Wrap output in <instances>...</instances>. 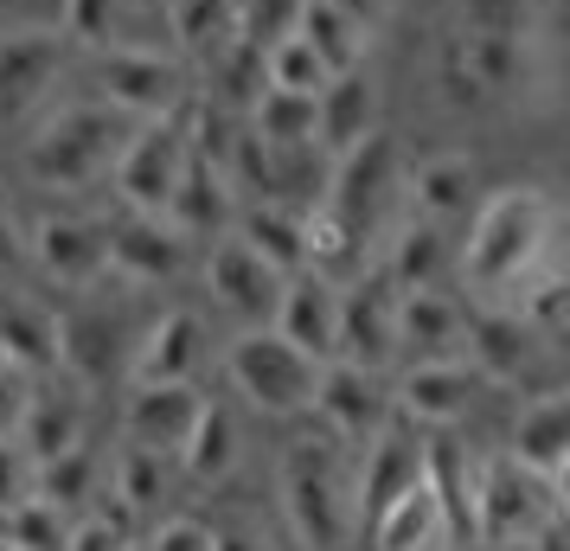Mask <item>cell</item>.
I'll return each mask as SVG.
<instances>
[{"label": "cell", "instance_id": "obj_1", "mask_svg": "<svg viewBox=\"0 0 570 551\" xmlns=\"http://www.w3.org/2000/svg\"><path fill=\"white\" fill-rule=\"evenodd\" d=\"M564 269L558 257V199L544 186H500L468 211V237H455V283L474 308H513L539 276Z\"/></svg>", "mask_w": 570, "mask_h": 551}, {"label": "cell", "instance_id": "obj_2", "mask_svg": "<svg viewBox=\"0 0 570 551\" xmlns=\"http://www.w3.org/2000/svg\"><path fill=\"white\" fill-rule=\"evenodd\" d=\"M430 78L449 116H539L558 104V32L493 39V32L442 27Z\"/></svg>", "mask_w": 570, "mask_h": 551}, {"label": "cell", "instance_id": "obj_3", "mask_svg": "<svg viewBox=\"0 0 570 551\" xmlns=\"http://www.w3.org/2000/svg\"><path fill=\"white\" fill-rule=\"evenodd\" d=\"M129 116L122 109L97 104V97H78V104H52L39 122L20 129V174H27L39 193H90V186L109 180V167L129 141Z\"/></svg>", "mask_w": 570, "mask_h": 551}, {"label": "cell", "instance_id": "obj_4", "mask_svg": "<svg viewBox=\"0 0 570 551\" xmlns=\"http://www.w3.org/2000/svg\"><path fill=\"white\" fill-rule=\"evenodd\" d=\"M276 494H283V520H288V532H295L302 551H346L365 532L360 494H353V455L327 430L295 436L283 449Z\"/></svg>", "mask_w": 570, "mask_h": 551}, {"label": "cell", "instance_id": "obj_5", "mask_svg": "<svg viewBox=\"0 0 570 551\" xmlns=\"http://www.w3.org/2000/svg\"><path fill=\"white\" fill-rule=\"evenodd\" d=\"M321 206L360 237L365 257H379L385 232L397 225V211H404V148H397L385 129H372L365 141H353L346 155L327 160V174H321Z\"/></svg>", "mask_w": 570, "mask_h": 551}, {"label": "cell", "instance_id": "obj_6", "mask_svg": "<svg viewBox=\"0 0 570 551\" xmlns=\"http://www.w3.org/2000/svg\"><path fill=\"white\" fill-rule=\"evenodd\" d=\"M558 506H564V481L532 474L525 462H513L500 449L474 469V545L525 551L544 525H558Z\"/></svg>", "mask_w": 570, "mask_h": 551}, {"label": "cell", "instance_id": "obj_7", "mask_svg": "<svg viewBox=\"0 0 570 551\" xmlns=\"http://www.w3.org/2000/svg\"><path fill=\"white\" fill-rule=\"evenodd\" d=\"M327 360H308L302 346H288L276 327H244L225 346V378L257 417H308L314 378Z\"/></svg>", "mask_w": 570, "mask_h": 551}, {"label": "cell", "instance_id": "obj_8", "mask_svg": "<svg viewBox=\"0 0 570 551\" xmlns=\"http://www.w3.org/2000/svg\"><path fill=\"white\" fill-rule=\"evenodd\" d=\"M193 122H199V97L174 116H148L135 122L122 155L109 167V193L122 211H167L174 186H180L186 160H193Z\"/></svg>", "mask_w": 570, "mask_h": 551}, {"label": "cell", "instance_id": "obj_9", "mask_svg": "<svg viewBox=\"0 0 570 551\" xmlns=\"http://www.w3.org/2000/svg\"><path fill=\"white\" fill-rule=\"evenodd\" d=\"M90 78H97V104L122 109L129 122H148V116H174L199 97V83L186 71L180 52H160L148 39L135 46H104L90 52Z\"/></svg>", "mask_w": 570, "mask_h": 551}, {"label": "cell", "instance_id": "obj_10", "mask_svg": "<svg viewBox=\"0 0 570 551\" xmlns=\"http://www.w3.org/2000/svg\"><path fill=\"white\" fill-rule=\"evenodd\" d=\"M78 46L65 27H7L0 32V129H27L58 104V83L71 78Z\"/></svg>", "mask_w": 570, "mask_h": 551}, {"label": "cell", "instance_id": "obj_11", "mask_svg": "<svg viewBox=\"0 0 570 551\" xmlns=\"http://www.w3.org/2000/svg\"><path fill=\"white\" fill-rule=\"evenodd\" d=\"M27 263L71 295L104 289L109 276V225L83 218V211H39L27 225Z\"/></svg>", "mask_w": 570, "mask_h": 551}, {"label": "cell", "instance_id": "obj_12", "mask_svg": "<svg viewBox=\"0 0 570 551\" xmlns=\"http://www.w3.org/2000/svg\"><path fill=\"white\" fill-rule=\"evenodd\" d=\"M334 360L385 372L397 360V283L385 276V263L372 257L353 276H340V346Z\"/></svg>", "mask_w": 570, "mask_h": 551}, {"label": "cell", "instance_id": "obj_13", "mask_svg": "<svg viewBox=\"0 0 570 551\" xmlns=\"http://www.w3.org/2000/svg\"><path fill=\"white\" fill-rule=\"evenodd\" d=\"M199 276H206L212 302L237 315L244 327H269L276 315V295H283V269L269 257H257L237 232H218L206 237V257H199Z\"/></svg>", "mask_w": 570, "mask_h": 551}, {"label": "cell", "instance_id": "obj_14", "mask_svg": "<svg viewBox=\"0 0 570 551\" xmlns=\"http://www.w3.org/2000/svg\"><path fill=\"white\" fill-rule=\"evenodd\" d=\"M308 411L321 417V430L340 436L346 449L365 443L372 430H385V423L397 417V404H391V378L379 366H353V360H327V366H321Z\"/></svg>", "mask_w": 570, "mask_h": 551}, {"label": "cell", "instance_id": "obj_15", "mask_svg": "<svg viewBox=\"0 0 570 551\" xmlns=\"http://www.w3.org/2000/svg\"><path fill=\"white\" fill-rule=\"evenodd\" d=\"M206 353H212L206 321L193 315V308H160V315L129 341L122 378H129V385H199Z\"/></svg>", "mask_w": 570, "mask_h": 551}, {"label": "cell", "instance_id": "obj_16", "mask_svg": "<svg viewBox=\"0 0 570 551\" xmlns=\"http://www.w3.org/2000/svg\"><path fill=\"white\" fill-rule=\"evenodd\" d=\"M372 129H385V83H379V71L372 65L327 71V83L314 90V148H321V160L346 155Z\"/></svg>", "mask_w": 570, "mask_h": 551}, {"label": "cell", "instance_id": "obj_17", "mask_svg": "<svg viewBox=\"0 0 570 551\" xmlns=\"http://www.w3.org/2000/svg\"><path fill=\"white\" fill-rule=\"evenodd\" d=\"M481 392H488V378L474 372L468 353H455V360H411V372L391 385V404L416 430H449L468 417V404Z\"/></svg>", "mask_w": 570, "mask_h": 551}, {"label": "cell", "instance_id": "obj_18", "mask_svg": "<svg viewBox=\"0 0 570 551\" xmlns=\"http://www.w3.org/2000/svg\"><path fill=\"white\" fill-rule=\"evenodd\" d=\"M193 263V237H180L160 211H122L109 225V276L116 283H135V289H155V283H174Z\"/></svg>", "mask_w": 570, "mask_h": 551}, {"label": "cell", "instance_id": "obj_19", "mask_svg": "<svg viewBox=\"0 0 570 551\" xmlns=\"http://www.w3.org/2000/svg\"><path fill=\"white\" fill-rule=\"evenodd\" d=\"M269 327H276L288 346H302L308 360H334V346H340V283L327 276V269H295V276H283V295H276Z\"/></svg>", "mask_w": 570, "mask_h": 551}, {"label": "cell", "instance_id": "obj_20", "mask_svg": "<svg viewBox=\"0 0 570 551\" xmlns=\"http://www.w3.org/2000/svg\"><path fill=\"white\" fill-rule=\"evenodd\" d=\"M379 263H385V276L397 289H449V276H455V225L397 211V225L379 244Z\"/></svg>", "mask_w": 570, "mask_h": 551}, {"label": "cell", "instance_id": "obj_21", "mask_svg": "<svg viewBox=\"0 0 570 551\" xmlns=\"http://www.w3.org/2000/svg\"><path fill=\"white\" fill-rule=\"evenodd\" d=\"M411 481H423V436L404 417H391L385 430H372L353 462V494H360V525L385 506L391 494H404Z\"/></svg>", "mask_w": 570, "mask_h": 551}, {"label": "cell", "instance_id": "obj_22", "mask_svg": "<svg viewBox=\"0 0 570 551\" xmlns=\"http://www.w3.org/2000/svg\"><path fill=\"white\" fill-rule=\"evenodd\" d=\"M206 411V392L199 385H129V404H122V443L148 449V455H180L186 430Z\"/></svg>", "mask_w": 570, "mask_h": 551}, {"label": "cell", "instance_id": "obj_23", "mask_svg": "<svg viewBox=\"0 0 570 551\" xmlns=\"http://www.w3.org/2000/svg\"><path fill=\"white\" fill-rule=\"evenodd\" d=\"M481 206V160L462 148L423 155L416 167H404V211L436 218V225H462L468 211Z\"/></svg>", "mask_w": 570, "mask_h": 551}, {"label": "cell", "instance_id": "obj_24", "mask_svg": "<svg viewBox=\"0 0 570 551\" xmlns=\"http://www.w3.org/2000/svg\"><path fill=\"white\" fill-rule=\"evenodd\" d=\"M544 334L513 308H468V341L462 353L474 360L481 378H525L544 360Z\"/></svg>", "mask_w": 570, "mask_h": 551}, {"label": "cell", "instance_id": "obj_25", "mask_svg": "<svg viewBox=\"0 0 570 551\" xmlns=\"http://www.w3.org/2000/svg\"><path fill=\"white\" fill-rule=\"evenodd\" d=\"M468 341V302L455 289H397V353L455 360Z\"/></svg>", "mask_w": 570, "mask_h": 551}, {"label": "cell", "instance_id": "obj_26", "mask_svg": "<svg viewBox=\"0 0 570 551\" xmlns=\"http://www.w3.org/2000/svg\"><path fill=\"white\" fill-rule=\"evenodd\" d=\"M372 551H449L455 545V532H449V513H442V500L430 481H411L404 494H391L372 520Z\"/></svg>", "mask_w": 570, "mask_h": 551}, {"label": "cell", "instance_id": "obj_27", "mask_svg": "<svg viewBox=\"0 0 570 551\" xmlns=\"http://www.w3.org/2000/svg\"><path fill=\"white\" fill-rule=\"evenodd\" d=\"M507 455L525 462L532 474L564 481V469H570V392H539L532 404H519L513 430H507Z\"/></svg>", "mask_w": 570, "mask_h": 551}, {"label": "cell", "instance_id": "obj_28", "mask_svg": "<svg viewBox=\"0 0 570 551\" xmlns=\"http://www.w3.org/2000/svg\"><path fill=\"white\" fill-rule=\"evenodd\" d=\"M58 372L71 385H104L109 372H122L109 308H71V315H58Z\"/></svg>", "mask_w": 570, "mask_h": 551}, {"label": "cell", "instance_id": "obj_29", "mask_svg": "<svg viewBox=\"0 0 570 551\" xmlns=\"http://www.w3.org/2000/svg\"><path fill=\"white\" fill-rule=\"evenodd\" d=\"M186 469V481H199V488H218V481H232V469L244 462V423H237L232 404H218V397H206V411H199V423L186 430L180 455H174Z\"/></svg>", "mask_w": 570, "mask_h": 551}, {"label": "cell", "instance_id": "obj_30", "mask_svg": "<svg viewBox=\"0 0 570 551\" xmlns=\"http://www.w3.org/2000/svg\"><path fill=\"white\" fill-rule=\"evenodd\" d=\"M0 360L27 372V378H46L58 372V315L32 295H0Z\"/></svg>", "mask_w": 570, "mask_h": 551}, {"label": "cell", "instance_id": "obj_31", "mask_svg": "<svg viewBox=\"0 0 570 551\" xmlns=\"http://www.w3.org/2000/svg\"><path fill=\"white\" fill-rule=\"evenodd\" d=\"M295 32L314 46V58H321L327 71L372 65V46H379V27L353 20L346 7H334V0H302V7H295Z\"/></svg>", "mask_w": 570, "mask_h": 551}, {"label": "cell", "instance_id": "obj_32", "mask_svg": "<svg viewBox=\"0 0 570 551\" xmlns=\"http://www.w3.org/2000/svg\"><path fill=\"white\" fill-rule=\"evenodd\" d=\"M13 436L32 449V462H52L58 449L83 443V397L78 392H52V385H32L27 411L13 423Z\"/></svg>", "mask_w": 570, "mask_h": 551}, {"label": "cell", "instance_id": "obj_33", "mask_svg": "<svg viewBox=\"0 0 570 551\" xmlns=\"http://www.w3.org/2000/svg\"><path fill=\"white\" fill-rule=\"evenodd\" d=\"M442 27L525 39V32H551V0H449V20Z\"/></svg>", "mask_w": 570, "mask_h": 551}, {"label": "cell", "instance_id": "obj_34", "mask_svg": "<svg viewBox=\"0 0 570 551\" xmlns=\"http://www.w3.org/2000/svg\"><path fill=\"white\" fill-rule=\"evenodd\" d=\"M135 13H148V0H65V39L71 46H135Z\"/></svg>", "mask_w": 570, "mask_h": 551}, {"label": "cell", "instance_id": "obj_35", "mask_svg": "<svg viewBox=\"0 0 570 551\" xmlns=\"http://www.w3.org/2000/svg\"><path fill=\"white\" fill-rule=\"evenodd\" d=\"M97 488H104V462H97V449L90 443H71V449H58L52 462H39V500L58 506V513L90 506Z\"/></svg>", "mask_w": 570, "mask_h": 551}, {"label": "cell", "instance_id": "obj_36", "mask_svg": "<svg viewBox=\"0 0 570 551\" xmlns=\"http://www.w3.org/2000/svg\"><path fill=\"white\" fill-rule=\"evenodd\" d=\"M257 83H269V90H295V97H314L321 83H327V65L314 58V46L302 39V32L288 27L283 39H269L257 52Z\"/></svg>", "mask_w": 570, "mask_h": 551}, {"label": "cell", "instance_id": "obj_37", "mask_svg": "<svg viewBox=\"0 0 570 551\" xmlns=\"http://www.w3.org/2000/svg\"><path fill=\"white\" fill-rule=\"evenodd\" d=\"M0 532L13 539L20 551H65V532H71V513H58L46 500H27V506H13Z\"/></svg>", "mask_w": 570, "mask_h": 551}, {"label": "cell", "instance_id": "obj_38", "mask_svg": "<svg viewBox=\"0 0 570 551\" xmlns=\"http://www.w3.org/2000/svg\"><path fill=\"white\" fill-rule=\"evenodd\" d=\"M27 500H39V462L20 436H0V520Z\"/></svg>", "mask_w": 570, "mask_h": 551}, {"label": "cell", "instance_id": "obj_39", "mask_svg": "<svg viewBox=\"0 0 570 551\" xmlns=\"http://www.w3.org/2000/svg\"><path fill=\"white\" fill-rule=\"evenodd\" d=\"M141 539L135 532H122V525H109L104 513H83V520H71V532H65V551H135Z\"/></svg>", "mask_w": 570, "mask_h": 551}, {"label": "cell", "instance_id": "obj_40", "mask_svg": "<svg viewBox=\"0 0 570 551\" xmlns=\"http://www.w3.org/2000/svg\"><path fill=\"white\" fill-rule=\"evenodd\" d=\"M141 551H212V525L174 513V520H160L155 532L141 539Z\"/></svg>", "mask_w": 570, "mask_h": 551}, {"label": "cell", "instance_id": "obj_41", "mask_svg": "<svg viewBox=\"0 0 570 551\" xmlns=\"http://www.w3.org/2000/svg\"><path fill=\"white\" fill-rule=\"evenodd\" d=\"M32 385H39V378H27L13 360H0V436H13V423H20V411H27Z\"/></svg>", "mask_w": 570, "mask_h": 551}, {"label": "cell", "instance_id": "obj_42", "mask_svg": "<svg viewBox=\"0 0 570 551\" xmlns=\"http://www.w3.org/2000/svg\"><path fill=\"white\" fill-rule=\"evenodd\" d=\"M20 263H27V218H20V211H13V199L0 193V283H7Z\"/></svg>", "mask_w": 570, "mask_h": 551}, {"label": "cell", "instance_id": "obj_43", "mask_svg": "<svg viewBox=\"0 0 570 551\" xmlns=\"http://www.w3.org/2000/svg\"><path fill=\"white\" fill-rule=\"evenodd\" d=\"M212 551H269L250 525H212Z\"/></svg>", "mask_w": 570, "mask_h": 551}, {"label": "cell", "instance_id": "obj_44", "mask_svg": "<svg viewBox=\"0 0 570 551\" xmlns=\"http://www.w3.org/2000/svg\"><path fill=\"white\" fill-rule=\"evenodd\" d=\"M334 7H346L353 20H365V27H385L391 20V0H334Z\"/></svg>", "mask_w": 570, "mask_h": 551}, {"label": "cell", "instance_id": "obj_45", "mask_svg": "<svg viewBox=\"0 0 570 551\" xmlns=\"http://www.w3.org/2000/svg\"><path fill=\"white\" fill-rule=\"evenodd\" d=\"M0 551H20V545H13V539H7V532H0Z\"/></svg>", "mask_w": 570, "mask_h": 551}, {"label": "cell", "instance_id": "obj_46", "mask_svg": "<svg viewBox=\"0 0 570 551\" xmlns=\"http://www.w3.org/2000/svg\"><path fill=\"white\" fill-rule=\"evenodd\" d=\"M148 7H160V0H148Z\"/></svg>", "mask_w": 570, "mask_h": 551}, {"label": "cell", "instance_id": "obj_47", "mask_svg": "<svg viewBox=\"0 0 570 551\" xmlns=\"http://www.w3.org/2000/svg\"><path fill=\"white\" fill-rule=\"evenodd\" d=\"M135 551H141V545H135Z\"/></svg>", "mask_w": 570, "mask_h": 551}]
</instances>
